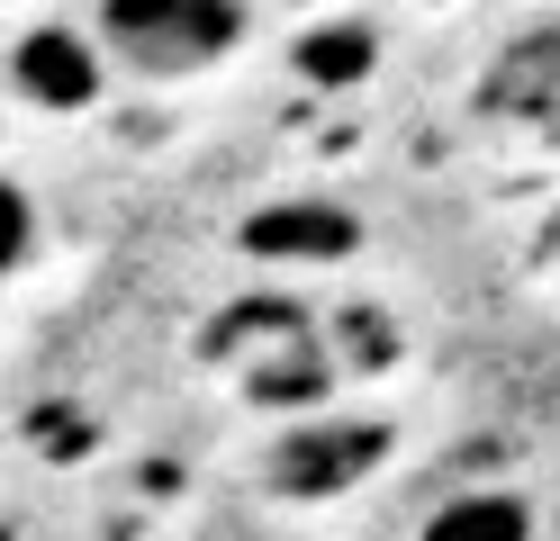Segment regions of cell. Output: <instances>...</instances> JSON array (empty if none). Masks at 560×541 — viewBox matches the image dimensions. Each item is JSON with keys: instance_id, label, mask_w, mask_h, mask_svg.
Masks as SVG:
<instances>
[{"instance_id": "6da1fadb", "label": "cell", "mask_w": 560, "mask_h": 541, "mask_svg": "<svg viewBox=\"0 0 560 541\" xmlns=\"http://www.w3.org/2000/svg\"><path fill=\"white\" fill-rule=\"evenodd\" d=\"M100 36L127 72L182 82L244 46V0H100Z\"/></svg>"}, {"instance_id": "7a4b0ae2", "label": "cell", "mask_w": 560, "mask_h": 541, "mask_svg": "<svg viewBox=\"0 0 560 541\" xmlns=\"http://www.w3.org/2000/svg\"><path fill=\"white\" fill-rule=\"evenodd\" d=\"M100 82H109V55H91L73 27H37L19 46V91L37 108H91Z\"/></svg>"}, {"instance_id": "3957f363", "label": "cell", "mask_w": 560, "mask_h": 541, "mask_svg": "<svg viewBox=\"0 0 560 541\" xmlns=\"http://www.w3.org/2000/svg\"><path fill=\"white\" fill-rule=\"evenodd\" d=\"M362 460H380V433H343V424H307L290 451H280V487L317 496V487H343Z\"/></svg>"}, {"instance_id": "277c9868", "label": "cell", "mask_w": 560, "mask_h": 541, "mask_svg": "<svg viewBox=\"0 0 560 541\" xmlns=\"http://www.w3.org/2000/svg\"><path fill=\"white\" fill-rule=\"evenodd\" d=\"M416 532H498V541H524V532H542V515L524 496H506V487H462V496H434L425 515H416Z\"/></svg>"}, {"instance_id": "5b68a950", "label": "cell", "mask_w": 560, "mask_h": 541, "mask_svg": "<svg viewBox=\"0 0 560 541\" xmlns=\"http://www.w3.org/2000/svg\"><path fill=\"white\" fill-rule=\"evenodd\" d=\"M498 108H515V118H560V36H542V46H515V63L498 72V91H488Z\"/></svg>"}, {"instance_id": "8992f818", "label": "cell", "mask_w": 560, "mask_h": 541, "mask_svg": "<svg viewBox=\"0 0 560 541\" xmlns=\"http://www.w3.org/2000/svg\"><path fill=\"white\" fill-rule=\"evenodd\" d=\"M37 252V208H27L19 180H0V271H19Z\"/></svg>"}]
</instances>
